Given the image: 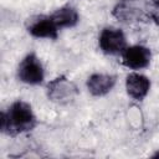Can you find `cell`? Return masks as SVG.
<instances>
[{
	"mask_svg": "<svg viewBox=\"0 0 159 159\" xmlns=\"http://www.w3.org/2000/svg\"><path fill=\"white\" fill-rule=\"evenodd\" d=\"M46 94L51 102L60 106H67L78 96V88L75 82L66 76H57L47 83Z\"/></svg>",
	"mask_w": 159,
	"mask_h": 159,
	"instance_id": "obj_3",
	"label": "cell"
},
{
	"mask_svg": "<svg viewBox=\"0 0 159 159\" xmlns=\"http://www.w3.org/2000/svg\"><path fill=\"white\" fill-rule=\"evenodd\" d=\"M27 32L36 39H48L56 40L58 37V27L53 22L51 15H37L29 19L26 25Z\"/></svg>",
	"mask_w": 159,
	"mask_h": 159,
	"instance_id": "obj_6",
	"label": "cell"
},
{
	"mask_svg": "<svg viewBox=\"0 0 159 159\" xmlns=\"http://www.w3.org/2000/svg\"><path fill=\"white\" fill-rule=\"evenodd\" d=\"M150 7L143 0H119L112 10V15L123 24L132 25L150 20Z\"/></svg>",
	"mask_w": 159,
	"mask_h": 159,
	"instance_id": "obj_2",
	"label": "cell"
},
{
	"mask_svg": "<svg viewBox=\"0 0 159 159\" xmlns=\"http://www.w3.org/2000/svg\"><path fill=\"white\" fill-rule=\"evenodd\" d=\"M122 63L130 70H143L149 66L152 60V52L148 47L143 45L127 46L122 52Z\"/></svg>",
	"mask_w": 159,
	"mask_h": 159,
	"instance_id": "obj_7",
	"label": "cell"
},
{
	"mask_svg": "<svg viewBox=\"0 0 159 159\" xmlns=\"http://www.w3.org/2000/svg\"><path fill=\"white\" fill-rule=\"evenodd\" d=\"M51 17L58 29L73 27L80 21L78 11L73 6H70V5H65L62 7H58L57 10H55L51 14Z\"/></svg>",
	"mask_w": 159,
	"mask_h": 159,
	"instance_id": "obj_10",
	"label": "cell"
},
{
	"mask_svg": "<svg viewBox=\"0 0 159 159\" xmlns=\"http://www.w3.org/2000/svg\"><path fill=\"white\" fill-rule=\"evenodd\" d=\"M17 78L30 86L41 84L45 80V70L40 58L34 53H27L17 66Z\"/></svg>",
	"mask_w": 159,
	"mask_h": 159,
	"instance_id": "obj_4",
	"label": "cell"
},
{
	"mask_svg": "<svg viewBox=\"0 0 159 159\" xmlns=\"http://www.w3.org/2000/svg\"><path fill=\"white\" fill-rule=\"evenodd\" d=\"M150 89V80L138 72H132L125 77V91L133 99H143Z\"/></svg>",
	"mask_w": 159,
	"mask_h": 159,
	"instance_id": "obj_9",
	"label": "cell"
},
{
	"mask_svg": "<svg viewBox=\"0 0 159 159\" xmlns=\"http://www.w3.org/2000/svg\"><path fill=\"white\" fill-rule=\"evenodd\" d=\"M152 4L155 6H159V0H152Z\"/></svg>",
	"mask_w": 159,
	"mask_h": 159,
	"instance_id": "obj_12",
	"label": "cell"
},
{
	"mask_svg": "<svg viewBox=\"0 0 159 159\" xmlns=\"http://www.w3.org/2000/svg\"><path fill=\"white\" fill-rule=\"evenodd\" d=\"M37 120L32 107L25 101L14 102L7 111L1 113L0 128L7 135H17L30 132L35 128Z\"/></svg>",
	"mask_w": 159,
	"mask_h": 159,
	"instance_id": "obj_1",
	"label": "cell"
},
{
	"mask_svg": "<svg viewBox=\"0 0 159 159\" xmlns=\"http://www.w3.org/2000/svg\"><path fill=\"white\" fill-rule=\"evenodd\" d=\"M98 46L106 55H122V52L127 48V39L120 29L107 26L99 32Z\"/></svg>",
	"mask_w": 159,
	"mask_h": 159,
	"instance_id": "obj_5",
	"label": "cell"
},
{
	"mask_svg": "<svg viewBox=\"0 0 159 159\" xmlns=\"http://www.w3.org/2000/svg\"><path fill=\"white\" fill-rule=\"evenodd\" d=\"M117 78L109 73H93L87 78L86 86L88 92L94 97H102L109 93L116 86Z\"/></svg>",
	"mask_w": 159,
	"mask_h": 159,
	"instance_id": "obj_8",
	"label": "cell"
},
{
	"mask_svg": "<svg viewBox=\"0 0 159 159\" xmlns=\"http://www.w3.org/2000/svg\"><path fill=\"white\" fill-rule=\"evenodd\" d=\"M149 17L150 20H153L157 25H159V6H155L153 5L150 7V11H149Z\"/></svg>",
	"mask_w": 159,
	"mask_h": 159,
	"instance_id": "obj_11",
	"label": "cell"
}]
</instances>
